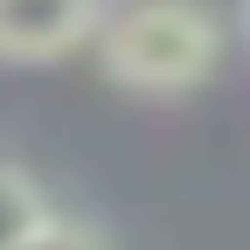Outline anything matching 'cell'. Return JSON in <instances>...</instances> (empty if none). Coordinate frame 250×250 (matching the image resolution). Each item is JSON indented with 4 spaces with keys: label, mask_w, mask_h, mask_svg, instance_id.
<instances>
[{
    "label": "cell",
    "mask_w": 250,
    "mask_h": 250,
    "mask_svg": "<svg viewBox=\"0 0 250 250\" xmlns=\"http://www.w3.org/2000/svg\"><path fill=\"white\" fill-rule=\"evenodd\" d=\"M49 223H56V208L42 202V188L28 181L21 167H0V250L28 243L35 229H49Z\"/></svg>",
    "instance_id": "cell-3"
},
{
    "label": "cell",
    "mask_w": 250,
    "mask_h": 250,
    "mask_svg": "<svg viewBox=\"0 0 250 250\" xmlns=\"http://www.w3.org/2000/svg\"><path fill=\"white\" fill-rule=\"evenodd\" d=\"M14 250H104V236L83 229V223H49V229H35L28 243H14Z\"/></svg>",
    "instance_id": "cell-4"
},
{
    "label": "cell",
    "mask_w": 250,
    "mask_h": 250,
    "mask_svg": "<svg viewBox=\"0 0 250 250\" xmlns=\"http://www.w3.org/2000/svg\"><path fill=\"white\" fill-rule=\"evenodd\" d=\"M243 28H250V0H243Z\"/></svg>",
    "instance_id": "cell-5"
},
{
    "label": "cell",
    "mask_w": 250,
    "mask_h": 250,
    "mask_svg": "<svg viewBox=\"0 0 250 250\" xmlns=\"http://www.w3.org/2000/svg\"><path fill=\"white\" fill-rule=\"evenodd\" d=\"M98 35V0H0V56L49 62Z\"/></svg>",
    "instance_id": "cell-2"
},
{
    "label": "cell",
    "mask_w": 250,
    "mask_h": 250,
    "mask_svg": "<svg viewBox=\"0 0 250 250\" xmlns=\"http://www.w3.org/2000/svg\"><path fill=\"white\" fill-rule=\"evenodd\" d=\"M215 56H223V28L202 0H132L125 14L98 28V62L125 90H195Z\"/></svg>",
    "instance_id": "cell-1"
}]
</instances>
